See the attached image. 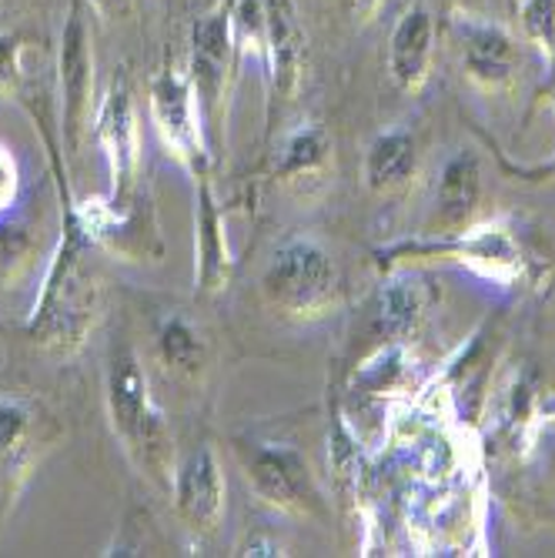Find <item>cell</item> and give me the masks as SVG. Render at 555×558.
I'll use <instances>...</instances> for the list:
<instances>
[{
    "mask_svg": "<svg viewBox=\"0 0 555 558\" xmlns=\"http://www.w3.org/2000/svg\"><path fill=\"white\" fill-rule=\"evenodd\" d=\"M94 238L77 208H68L55 258L47 265L27 335L47 351H77L100 315V284L91 265Z\"/></svg>",
    "mask_w": 555,
    "mask_h": 558,
    "instance_id": "1",
    "label": "cell"
},
{
    "mask_svg": "<svg viewBox=\"0 0 555 558\" xmlns=\"http://www.w3.org/2000/svg\"><path fill=\"white\" fill-rule=\"evenodd\" d=\"M262 288L278 312L298 322H312L335 308L338 271L322 244L291 238L272 255Z\"/></svg>",
    "mask_w": 555,
    "mask_h": 558,
    "instance_id": "2",
    "label": "cell"
},
{
    "mask_svg": "<svg viewBox=\"0 0 555 558\" xmlns=\"http://www.w3.org/2000/svg\"><path fill=\"white\" fill-rule=\"evenodd\" d=\"M108 412L128 451L144 469L161 475L165 454H168L165 418L155 409V401H150L141 362L128 344H118L108 362Z\"/></svg>",
    "mask_w": 555,
    "mask_h": 558,
    "instance_id": "3",
    "label": "cell"
},
{
    "mask_svg": "<svg viewBox=\"0 0 555 558\" xmlns=\"http://www.w3.org/2000/svg\"><path fill=\"white\" fill-rule=\"evenodd\" d=\"M150 121H155L168 155H174L194 174L205 171L208 147L205 134H201V100L188 71L168 64L155 74V81H150Z\"/></svg>",
    "mask_w": 555,
    "mask_h": 558,
    "instance_id": "4",
    "label": "cell"
},
{
    "mask_svg": "<svg viewBox=\"0 0 555 558\" xmlns=\"http://www.w3.org/2000/svg\"><path fill=\"white\" fill-rule=\"evenodd\" d=\"M244 475L255 495L285 515H312L315 492L309 482L305 459L281 441H241L238 445Z\"/></svg>",
    "mask_w": 555,
    "mask_h": 558,
    "instance_id": "5",
    "label": "cell"
},
{
    "mask_svg": "<svg viewBox=\"0 0 555 558\" xmlns=\"http://www.w3.org/2000/svg\"><path fill=\"white\" fill-rule=\"evenodd\" d=\"M94 141L108 161L111 205H121L141 168V128H137L134 97L124 77H114L108 94L100 97L94 114Z\"/></svg>",
    "mask_w": 555,
    "mask_h": 558,
    "instance_id": "6",
    "label": "cell"
},
{
    "mask_svg": "<svg viewBox=\"0 0 555 558\" xmlns=\"http://www.w3.org/2000/svg\"><path fill=\"white\" fill-rule=\"evenodd\" d=\"M50 415L24 395H0V498L14 501L34 462L50 448Z\"/></svg>",
    "mask_w": 555,
    "mask_h": 558,
    "instance_id": "7",
    "label": "cell"
},
{
    "mask_svg": "<svg viewBox=\"0 0 555 558\" xmlns=\"http://www.w3.org/2000/svg\"><path fill=\"white\" fill-rule=\"evenodd\" d=\"M91 94H94V47L91 27L84 17L81 0L71 4L61 34V114L64 137L71 150H81V141L91 124Z\"/></svg>",
    "mask_w": 555,
    "mask_h": 558,
    "instance_id": "8",
    "label": "cell"
},
{
    "mask_svg": "<svg viewBox=\"0 0 555 558\" xmlns=\"http://www.w3.org/2000/svg\"><path fill=\"white\" fill-rule=\"evenodd\" d=\"M456 37L462 47V68L472 84H479L482 90H506L519 81L522 50L506 27L459 17Z\"/></svg>",
    "mask_w": 555,
    "mask_h": 558,
    "instance_id": "9",
    "label": "cell"
},
{
    "mask_svg": "<svg viewBox=\"0 0 555 558\" xmlns=\"http://www.w3.org/2000/svg\"><path fill=\"white\" fill-rule=\"evenodd\" d=\"M174 509L178 519L197 532H215L225 515V475L208 445L194 448L174 472Z\"/></svg>",
    "mask_w": 555,
    "mask_h": 558,
    "instance_id": "10",
    "label": "cell"
},
{
    "mask_svg": "<svg viewBox=\"0 0 555 558\" xmlns=\"http://www.w3.org/2000/svg\"><path fill=\"white\" fill-rule=\"evenodd\" d=\"M234 31H231V11H212L205 17H197V24L191 27V64H188V77L197 90L201 105H215L221 97L231 58H234Z\"/></svg>",
    "mask_w": 555,
    "mask_h": 558,
    "instance_id": "11",
    "label": "cell"
},
{
    "mask_svg": "<svg viewBox=\"0 0 555 558\" xmlns=\"http://www.w3.org/2000/svg\"><path fill=\"white\" fill-rule=\"evenodd\" d=\"M268 14V44L265 68L275 97L291 100L305 77V31L298 24V11L291 0H265Z\"/></svg>",
    "mask_w": 555,
    "mask_h": 558,
    "instance_id": "12",
    "label": "cell"
},
{
    "mask_svg": "<svg viewBox=\"0 0 555 558\" xmlns=\"http://www.w3.org/2000/svg\"><path fill=\"white\" fill-rule=\"evenodd\" d=\"M432 61H435V17L425 8H412L398 17L388 37V74L406 94H419L429 84Z\"/></svg>",
    "mask_w": 555,
    "mask_h": 558,
    "instance_id": "13",
    "label": "cell"
},
{
    "mask_svg": "<svg viewBox=\"0 0 555 558\" xmlns=\"http://www.w3.org/2000/svg\"><path fill=\"white\" fill-rule=\"evenodd\" d=\"M425 251H451V255L462 258L466 265H472L475 271L498 278V281H512L519 275V265H522L519 244L502 225H485V228L466 231L451 244H438V247H425Z\"/></svg>",
    "mask_w": 555,
    "mask_h": 558,
    "instance_id": "14",
    "label": "cell"
},
{
    "mask_svg": "<svg viewBox=\"0 0 555 558\" xmlns=\"http://www.w3.org/2000/svg\"><path fill=\"white\" fill-rule=\"evenodd\" d=\"M231 278V251L225 234V218L215 205L208 184H201V208H197V288L221 291Z\"/></svg>",
    "mask_w": 555,
    "mask_h": 558,
    "instance_id": "15",
    "label": "cell"
},
{
    "mask_svg": "<svg viewBox=\"0 0 555 558\" xmlns=\"http://www.w3.org/2000/svg\"><path fill=\"white\" fill-rule=\"evenodd\" d=\"M479 194H482L479 161H475V155H469V150H459V155L442 168V178H438V191H435L438 221L445 228L462 225L475 211Z\"/></svg>",
    "mask_w": 555,
    "mask_h": 558,
    "instance_id": "16",
    "label": "cell"
},
{
    "mask_svg": "<svg viewBox=\"0 0 555 558\" xmlns=\"http://www.w3.org/2000/svg\"><path fill=\"white\" fill-rule=\"evenodd\" d=\"M419 150L409 131H385L369 144L365 181L372 191H395L415 174Z\"/></svg>",
    "mask_w": 555,
    "mask_h": 558,
    "instance_id": "17",
    "label": "cell"
},
{
    "mask_svg": "<svg viewBox=\"0 0 555 558\" xmlns=\"http://www.w3.org/2000/svg\"><path fill=\"white\" fill-rule=\"evenodd\" d=\"M328 158H331V141L322 128L309 124L301 128L288 137L285 150H281V165H278V174L281 178H312V174H322L328 168Z\"/></svg>",
    "mask_w": 555,
    "mask_h": 558,
    "instance_id": "18",
    "label": "cell"
},
{
    "mask_svg": "<svg viewBox=\"0 0 555 558\" xmlns=\"http://www.w3.org/2000/svg\"><path fill=\"white\" fill-rule=\"evenodd\" d=\"M422 294L412 281H388L378 301V325L391 338H409L422 322Z\"/></svg>",
    "mask_w": 555,
    "mask_h": 558,
    "instance_id": "19",
    "label": "cell"
},
{
    "mask_svg": "<svg viewBox=\"0 0 555 558\" xmlns=\"http://www.w3.org/2000/svg\"><path fill=\"white\" fill-rule=\"evenodd\" d=\"M158 354L171 372L197 375L201 362H205V344L184 318H168L158 331Z\"/></svg>",
    "mask_w": 555,
    "mask_h": 558,
    "instance_id": "20",
    "label": "cell"
},
{
    "mask_svg": "<svg viewBox=\"0 0 555 558\" xmlns=\"http://www.w3.org/2000/svg\"><path fill=\"white\" fill-rule=\"evenodd\" d=\"M522 31L542 50L548 61H555V0H522Z\"/></svg>",
    "mask_w": 555,
    "mask_h": 558,
    "instance_id": "21",
    "label": "cell"
},
{
    "mask_svg": "<svg viewBox=\"0 0 555 558\" xmlns=\"http://www.w3.org/2000/svg\"><path fill=\"white\" fill-rule=\"evenodd\" d=\"M21 58H24V40L21 37H4L0 40V100L21 87Z\"/></svg>",
    "mask_w": 555,
    "mask_h": 558,
    "instance_id": "22",
    "label": "cell"
},
{
    "mask_svg": "<svg viewBox=\"0 0 555 558\" xmlns=\"http://www.w3.org/2000/svg\"><path fill=\"white\" fill-rule=\"evenodd\" d=\"M17 187H21V171L11 150L0 144V211H8L17 201Z\"/></svg>",
    "mask_w": 555,
    "mask_h": 558,
    "instance_id": "23",
    "label": "cell"
},
{
    "mask_svg": "<svg viewBox=\"0 0 555 558\" xmlns=\"http://www.w3.org/2000/svg\"><path fill=\"white\" fill-rule=\"evenodd\" d=\"M24 251L27 241L14 228H4V234H0V275H11V268L24 262Z\"/></svg>",
    "mask_w": 555,
    "mask_h": 558,
    "instance_id": "24",
    "label": "cell"
},
{
    "mask_svg": "<svg viewBox=\"0 0 555 558\" xmlns=\"http://www.w3.org/2000/svg\"><path fill=\"white\" fill-rule=\"evenodd\" d=\"M385 0H338V8L351 17V21H372L378 11H382Z\"/></svg>",
    "mask_w": 555,
    "mask_h": 558,
    "instance_id": "25",
    "label": "cell"
},
{
    "mask_svg": "<svg viewBox=\"0 0 555 558\" xmlns=\"http://www.w3.org/2000/svg\"><path fill=\"white\" fill-rule=\"evenodd\" d=\"M105 17H128L134 11V0H91Z\"/></svg>",
    "mask_w": 555,
    "mask_h": 558,
    "instance_id": "26",
    "label": "cell"
},
{
    "mask_svg": "<svg viewBox=\"0 0 555 558\" xmlns=\"http://www.w3.org/2000/svg\"><path fill=\"white\" fill-rule=\"evenodd\" d=\"M241 555H281V545L265 535H251Z\"/></svg>",
    "mask_w": 555,
    "mask_h": 558,
    "instance_id": "27",
    "label": "cell"
},
{
    "mask_svg": "<svg viewBox=\"0 0 555 558\" xmlns=\"http://www.w3.org/2000/svg\"><path fill=\"white\" fill-rule=\"evenodd\" d=\"M552 100H555V97H552Z\"/></svg>",
    "mask_w": 555,
    "mask_h": 558,
    "instance_id": "28",
    "label": "cell"
}]
</instances>
